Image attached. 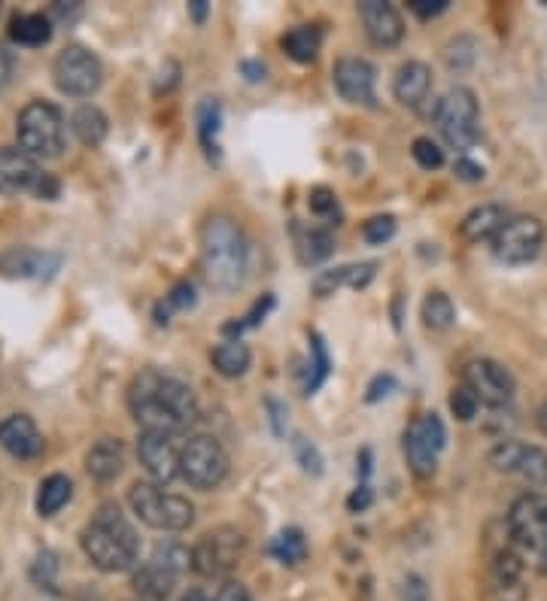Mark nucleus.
I'll list each match as a JSON object with an SVG mask.
<instances>
[{
	"mask_svg": "<svg viewBox=\"0 0 547 601\" xmlns=\"http://www.w3.org/2000/svg\"><path fill=\"white\" fill-rule=\"evenodd\" d=\"M128 410L143 432L177 435L198 420V398L180 376L143 368L128 386Z\"/></svg>",
	"mask_w": 547,
	"mask_h": 601,
	"instance_id": "nucleus-1",
	"label": "nucleus"
},
{
	"mask_svg": "<svg viewBox=\"0 0 547 601\" xmlns=\"http://www.w3.org/2000/svg\"><path fill=\"white\" fill-rule=\"evenodd\" d=\"M201 271L216 292H238L250 271V241L231 216H211L201 228Z\"/></svg>",
	"mask_w": 547,
	"mask_h": 601,
	"instance_id": "nucleus-2",
	"label": "nucleus"
},
{
	"mask_svg": "<svg viewBox=\"0 0 547 601\" xmlns=\"http://www.w3.org/2000/svg\"><path fill=\"white\" fill-rule=\"evenodd\" d=\"M79 544H82L86 557L91 559V565L106 574L128 572L140 553V538H137L135 526L125 520L119 504H113V501H106L94 511L89 526L79 535Z\"/></svg>",
	"mask_w": 547,
	"mask_h": 601,
	"instance_id": "nucleus-3",
	"label": "nucleus"
},
{
	"mask_svg": "<svg viewBox=\"0 0 547 601\" xmlns=\"http://www.w3.org/2000/svg\"><path fill=\"white\" fill-rule=\"evenodd\" d=\"M508 544L520 562L535 574H547V496L523 493L505 516Z\"/></svg>",
	"mask_w": 547,
	"mask_h": 601,
	"instance_id": "nucleus-4",
	"label": "nucleus"
},
{
	"mask_svg": "<svg viewBox=\"0 0 547 601\" xmlns=\"http://www.w3.org/2000/svg\"><path fill=\"white\" fill-rule=\"evenodd\" d=\"M128 504L155 532H186L195 523V508L189 498L165 493L152 481H137L128 489Z\"/></svg>",
	"mask_w": 547,
	"mask_h": 601,
	"instance_id": "nucleus-5",
	"label": "nucleus"
},
{
	"mask_svg": "<svg viewBox=\"0 0 547 601\" xmlns=\"http://www.w3.org/2000/svg\"><path fill=\"white\" fill-rule=\"evenodd\" d=\"M18 150L34 158H55L64 150V116L49 101H30L15 119Z\"/></svg>",
	"mask_w": 547,
	"mask_h": 601,
	"instance_id": "nucleus-6",
	"label": "nucleus"
},
{
	"mask_svg": "<svg viewBox=\"0 0 547 601\" xmlns=\"http://www.w3.org/2000/svg\"><path fill=\"white\" fill-rule=\"evenodd\" d=\"M435 125L450 150H471L481 137V106L474 91L466 86L447 91L435 106Z\"/></svg>",
	"mask_w": 547,
	"mask_h": 601,
	"instance_id": "nucleus-7",
	"label": "nucleus"
},
{
	"mask_svg": "<svg viewBox=\"0 0 547 601\" xmlns=\"http://www.w3.org/2000/svg\"><path fill=\"white\" fill-rule=\"evenodd\" d=\"M180 477L192 489L211 493L228 477V452L211 435H192L180 447Z\"/></svg>",
	"mask_w": 547,
	"mask_h": 601,
	"instance_id": "nucleus-8",
	"label": "nucleus"
},
{
	"mask_svg": "<svg viewBox=\"0 0 547 601\" xmlns=\"http://www.w3.org/2000/svg\"><path fill=\"white\" fill-rule=\"evenodd\" d=\"M52 79H55L61 94H67V98H91L101 89L104 71H101L98 55L89 52L86 46H67V49H61L59 59L52 64Z\"/></svg>",
	"mask_w": 547,
	"mask_h": 601,
	"instance_id": "nucleus-9",
	"label": "nucleus"
},
{
	"mask_svg": "<svg viewBox=\"0 0 547 601\" xmlns=\"http://www.w3.org/2000/svg\"><path fill=\"white\" fill-rule=\"evenodd\" d=\"M444 444H447V429H444V422L435 413H423V417H417L405 429V440H402L405 459H408V468L420 481L435 474Z\"/></svg>",
	"mask_w": 547,
	"mask_h": 601,
	"instance_id": "nucleus-10",
	"label": "nucleus"
},
{
	"mask_svg": "<svg viewBox=\"0 0 547 601\" xmlns=\"http://www.w3.org/2000/svg\"><path fill=\"white\" fill-rule=\"evenodd\" d=\"M246 538L234 526L211 528L201 535V541L192 547V568L201 577H222L243 559Z\"/></svg>",
	"mask_w": 547,
	"mask_h": 601,
	"instance_id": "nucleus-11",
	"label": "nucleus"
},
{
	"mask_svg": "<svg viewBox=\"0 0 547 601\" xmlns=\"http://www.w3.org/2000/svg\"><path fill=\"white\" fill-rule=\"evenodd\" d=\"M34 192L40 197L59 195V182L40 170L37 158L18 146L0 150V195H22Z\"/></svg>",
	"mask_w": 547,
	"mask_h": 601,
	"instance_id": "nucleus-12",
	"label": "nucleus"
},
{
	"mask_svg": "<svg viewBox=\"0 0 547 601\" xmlns=\"http://www.w3.org/2000/svg\"><path fill=\"white\" fill-rule=\"evenodd\" d=\"M489 243H493V256L499 258L501 265H511V268L530 265L545 246V222L535 216H517V219H508Z\"/></svg>",
	"mask_w": 547,
	"mask_h": 601,
	"instance_id": "nucleus-13",
	"label": "nucleus"
},
{
	"mask_svg": "<svg viewBox=\"0 0 547 601\" xmlns=\"http://www.w3.org/2000/svg\"><path fill=\"white\" fill-rule=\"evenodd\" d=\"M523 572H526V565L520 562L514 547L505 538V544L493 553L489 572H486L484 601H530Z\"/></svg>",
	"mask_w": 547,
	"mask_h": 601,
	"instance_id": "nucleus-14",
	"label": "nucleus"
},
{
	"mask_svg": "<svg viewBox=\"0 0 547 601\" xmlns=\"http://www.w3.org/2000/svg\"><path fill=\"white\" fill-rule=\"evenodd\" d=\"M462 383L469 386L478 401L486 407H505L514 398V376L493 359H474L462 368Z\"/></svg>",
	"mask_w": 547,
	"mask_h": 601,
	"instance_id": "nucleus-15",
	"label": "nucleus"
},
{
	"mask_svg": "<svg viewBox=\"0 0 547 601\" xmlns=\"http://www.w3.org/2000/svg\"><path fill=\"white\" fill-rule=\"evenodd\" d=\"M489 465L501 474H517L532 486H547V452L520 440H501L489 452Z\"/></svg>",
	"mask_w": 547,
	"mask_h": 601,
	"instance_id": "nucleus-16",
	"label": "nucleus"
},
{
	"mask_svg": "<svg viewBox=\"0 0 547 601\" xmlns=\"http://www.w3.org/2000/svg\"><path fill=\"white\" fill-rule=\"evenodd\" d=\"M137 456H140V465L147 468L152 483L165 486L174 477H180V447L174 444V435H165V432H140V437H137Z\"/></svg>",
	"mask_w": 547,
	"mask_h": 601,
	"instance_id": "nucleus-17",
	"label": "nucleus"
},
{
	"mask_svg": "<svg viewBox=\"0 0 547 601\" xmlns=\"http://www.w3.org/2000/svg\"><path fill=\"white\" fill-rule=\"evenodd\" d=\"M332 82L338 94L347 101V104L359 106H374V82H378V71L374 64L356 55L334 61Z\"/></svg>",
	"mask_w": 547,
	"mask_h": 601,
	"instance_id": "nucleus-18",
	"label": "nucleus"
},
{
	"mask_svg": "<svg viewBox=\"0 0 547 601\" xmlns=\"http://www.w3.org/2000/svg\"><path fill=\"white\" fill-rule=\"evenodd\" d=\"M359 15H362L368 40L378 46V49H395V46L402 43L405 22H402V13L395 10L393 3H386V0H365V3H359Z\"/></svg>",
	"mask_w": 547,
	"mask_h": 601,
	"instance_id": "nucleus-19",
	"label": "nucleus"
},
{
	"mask_svg": "<svg viewBox=\"0 0 547 601\" xmlns=\"http://www.w3.org/2000/svg\"><path fill=\"white\" fill-rule=\"evenodd\" d=\"M61 256L55 253H40L30 246H13L0 253V277L7 280H40L59 271Z\"/></svg>",
	"mask_w": 547,
	"mask_h": 601,
	"instance_id": "nucleus-20",
	"label": "nucleus"
},
{
	"mask_svg": "<svg viewBox=\"0 0 547 601\" xmlns=\"http://www.w3.org/2000/svg\"><path fill=\"white\" fill-rule=\"evenodd\" d=\"M0 447L13 459H37L43 452V435L28 413H13L0 422Z\"/></svg>",
	"mask_w": 547,
	"mask_h": 601,
	"instance_id": "nucleus-21",
	"label": "nucleus"
},
{
	"mask_svg": "<svg viewBox=\"0 0 547 601\" xmlns=\"http://www.w3.org/2000/svg\"><path fill=\"white\" fill-rule=\"evenodd\" d=\"M429 91H432V71L425 67L423 61H405L395 71L393 94L402 106L417 110L429 98Z\"/></svg>",
	"mask_w": 547,
	"mask_h": 601,
	"instance_id": "nucleus-22",
	"label": "nucleus"
},
{
	"mask_svg": "<svg viewBox=\"0 0 547 601\" xmlns=\"http://www.w3.org/2000/svg\"><path fill=\"white\" fill-rule=\"evenodd\" d=\"M378 273V265L374 261H359V265H341L334 271L317 273L314 280V295L317 298H329L338 289H365Z\"/></svg>",
	"mask_w": 547,
	"mask_h": 601,
	"instance_id": "nucleus-23",
	"label": "nucleus"
},
{
	"mask_svg": "<svg viewBox=\"0 0 547 601\" xmlns=\"http://www.w3.org/2000/svg\"><path fill=\"white\" fill-rule=\"evenodd\" d=\"M508 222V210L501 204H481L471 213H466V219L459 222V238L466 243L493 241L501 228Z\"/></svg>",
	"mask_w": 547,
	"mask_h": 601,
	"instance_id": "nucleus-24",
	"label": "nucleus"
},
{
	"mask_svg": "<svg viewBox=\"0 0 547 601\" xmlns=\"http://www.w3.org/2000/svg\"><path fill=\"white\" fill-rule=\"evenodd\" d=\"M125 468V447L116 437H101L89 452H86V471L98 483H113Z\"/></svg>",
	"mask_w": 547,
	"mask_h": 601,
	"instance_id": "nucleus-25",
	"label": "nucleus"
},
{
	"mask_svg": "<svg viewBox=\"0 0 547 601\" xmlns=\"http://www.w3.org/2000/svg\"><path fill=\"white\" fill-rule=\"evenodd\" d=\"M177 580H180V574L167 572L165 565H158V562H152V559H147L140 568L135 572V592L140 596V599L147 601H165L170 599V592H174V587H177Z\"/></svg>",
	"mask_w": 547,
	"mask_h": 601,
	"instance_id": "nucleus-26",
	"label": "nucleus"
},
{
	"mask_svg": "<svg viewBox=\"0 0 547 601\" xmlns=\"http://www.w3.org/2000/svg\"><path fill=\"white\" fill-rule=\"evenodd\" d=\"M211 361L216 368V374L228 376V380H238L250 371L253 365V353L250 346L243 344L241 337H226L222 344H216L211 349Z\"/></svg>",
	"mask_w": 547,
	"mask_h": 601,
	"instance_id": "nucleus-27",
	"label": "nucleus"
},
{
	"mask_svg": "<svg viewBox=\"0 0 547 601\" xmlns=\"http://www.w3.org/2000/svg\"><path fill=\"white\" fill-rule=\"evenodd\" d=\"M71 131H74L76 140H79L82 146H101L106 131H110V122H106V116L98 106L82 104L79 110H74V116H71Z\"/></svg>",
	"mask_w": 547,
	"mask_h": 601,
	"instance_id": "nucleus-28",
	"label": "nucleus"
},
{
	"mask_svg": "<svg viewBox=\"0 0 547 601\" xmlns=\"http://www.w3.org/2000/svg\"><path fill=\"white\" fill-rule=\"evenodd\" d=\"M283 52H287L289 59L298 61V64H310V61L319 55V46H322V34L314 25H298V28H292L283 34Z\"/></svg>",
	"mask_w": 547,
	"mask_h": 601,
	"instance_id": "nucleus-29",
	"label": "nucleus"
},
{
	"mask_svg": "<svg viewBox=\"0 0 547 601\" xmlns=\"http://www.w3.org/2000/svg\"><path fill=\"white\" fill-rule=\"evenodd\" d=\"M52 37V18L43 13L15 15L10 22V40L18 46H43Z\"/></svg>",
	"mask_w": 547,
	"mask_h": 601,
	"instance_id": "nucleus-30",
	"label": "nucleus"
},
{
	"mask_svg": "<svg viewBox=\"0 0 547 601\" xmlns=\"http://www.w3.org/2000/svg\"><path fill=\"white\" fill-rule=\"evenodd\" d=\"M74 496V483L64 474H52L40 483V493H37V513L40 516H55V513L71 501Z\"/></svg>",
	"mask_w": 547,
	"mask_h": 601,
	"instance_id": "nucleus-31",
	"label": "nucleus"
},
{
	"mask_svg": "<svg viewBox=\"0 0 547 601\" xmlns=\"http://www.w3.org/2000/svg\"><path fill=\"white\" fill-rule=\"evenodd\" d=\"M268 553L283 565H298L307 557V541H304L302 528H283L274 535V541L268 544Z\"/></svg>",
	"mask_w": 547,
	"mask_h": 601,
	"instance_id": "nucleus-32",
	"label": "nucleus"
},
{
	"mask_svg": "<svg viewBox=\"0 0 547 601\" xmlns=\"http://www.w3.org/2000/svg\"><path fill=\"white\" fill-rule=\"evenodd\" d=\"M456 307L450 295L444 292H429L423 300V325L429 331H447L454 325Z\"/></svg>",
	"mask_w": 547,
	"mask_h": 601,
	"instance_id": "nucleus-33",
	"label": "nucleus"
},
{
	"mask_svg": "<svg viewBox=\"0 0 547 601\" xmlns=\"http://www.w3.org/2000/svg\"><path fill=\"white\" fill-rule=\"evenodd\" d=\"M334 253V241L329 231H319V228H310V231H302L298 234V261L302 265H319Z\"/></svg>",
	"mask_w": 547,
	"mask_h": 601,
	"instance_id": "nucleus-34",
	"label": "nucleus"
},
{
	"mask_svg": "<svg viewBox=\"0 0 547 601\" xmlns=\"http://www.w3.org/2000/svg\"><path fill=\"white\" fill-rule=\"evenodd\" d=\"M219 125H222V110L216 101H204L198 106V135H201V146L204 152L216 158L219 146H216V135H219Z\"/></svg>",
	"mask_w": 547,
	"mask_h": 601,
	"instance_id": "nucleus-35",
	"label": "nucleus"
},
{
	"mask_svg": "<svg viewBox=\"0 0 547 601\" xmlns=\"http://www.w3.org/2000/svg\"><path fill=\"white\" fill-rule=\"evenodd\" d=\"M150 559L152 562H158V565H165L167 572L180 574V577L192 568V550L177 541H162L152 550Z\"/></svg>",
	"mask_w": 547,
	"mask_h": 601,
	"instance_id": "nucleus-36",
	"label": "nucleus"
},
{
	"mask_svg": "<svg viewBox=\"0 0 547 601\" xmlns=\"http://www.w3.org/2000/svg\"><path fill=\"white\" fill-rule=\"evenodd\" d=\"M310 353H314V365H310V376L304 383V395H314V392L326 383L329 376V368H332V359H329V349H326V341L319 337L317 331H310Z\"/></svg>",
	"mask_w": 547,
	"mask_h": 601,
	"instance_id": "nucleus-37",
	"label": "nucleus"
},
{
	"mask_svg": "<svg viewBox=\"0 0 547 601\" xmlns=\"http://www.w3.org/2000/svg\"><path fill=\"white\" fill-rule=\"evenodd\" d=\"M192 304H195V289H192V283H177V286L167 292L165 300L155 307V322L167 325L174 310H189Z\"/></svg>",
	"mask_w": 547,
	"mask_h": 601,
	"instance_id": "nucleus-38",
	"label": "nucleus"
},
{
	"mask_svg": "<svg viewBox=\"0 0 547 601\" xmlns=\"http://www.w3.org/2000/svg\"><path fill=\"white\" fill-rule=\"evenodd\" d=\"M478 59V43L471 40V37H456L447 43V52H444V61H447V67L450 71H469L471 64Z\"/></svg>",
	"mask_w": 547,
	"mask_h": 601,
	"instance_id": "nucleus-39",
	"label": "nucleus"
},
{
	"mask_svg": "<svg viewBox=\"0 0 547 601\" xmlns=\"http://www.w3.org/2000/svg\"><path fill=\"white\" fill-rule=\"evenodd\" d=\"M271 307H274V295H265V298L256 300V304L250 307V314L241 316V319H234V322H226V325H222V334H226V337H241L243 331L253 329V325H258V322H262V319L268 316V310H271Z\"/></svg>",
	"mask_w": 547,
	"mask_h": 601,
	"instance_id": "nucleus-40",
	"label": "nucleus"
},
{
	"mask_svg": "<svg viewBox=\"0 0 547 601\" xmlns=\"http://www.w3.org/2000/svg\"><path fill=\"white\" fill-rule=\"evenodd\" d=\"M410 155H414V162L423 167V170H438L444 165V152L435 140H429V137H417L414 140V146H410Z\"/></svg>",
	"mask_w": 547,
	"mask_h": 601,
	"instance_id": "nucleus-41",
	"label": "nucleus"
},
{
	"mask_svg": "<svg viewBox=\"0 0 547 601\" xmlns=\"http://www.w3.org/2000/svg\"><path fill=\"white\" fill-rule=\"evenodd\" d=\"M478 407H481V401H478V395H474L466 383H459V386L450 392V410H454V417L459 422L474 420Z\"/></svg>",
	"mask_w": 547,
	"mask_h": 601,
	"instance_id": "nucleus-42",
	"label": "nucleus"
},
{
	"mask_svg": "<svg viewBox=\"0 0 547 601\" xmlns=\"http://www.w3.org/2000/svg\"><path fill=\"white\" fill-rule=\"evenodd\" d=\"M395 234V219L393 216H374V219H368L362 228V238L371 246H383L386 241H393Z\"/></svg>",
	"mask_w": 547,
	"mask_h": 601,
	"instance_id": "nucleus-43",
	"label": "nucleus"
},
{
	"mask_svg": "<svg viewBox=\"0 0 547 601\" xmlns=\"http://www.w3.org/2000/svg\"><path fill=\"white\" fill-rule=\"evenodd\" d=\"M292 447H295V456H298V462H302V468L307 471V474H314V477L322 474V456H319L317 447H314L307 437L298 435L295 440H292Z\"/></svg>",
	"mask_w": 547,
	"mask_h": 601,
	"instance_id": "nucleus-44",
	"label": "nucleus"
},
{
	"mask_svg": "<svg viewBox=\"0 0 547 601\" xmlns=\"http://www.w3.org/2000/svg\"><path fill=\"white\" fill-rule=\"evenodd\" d=\"M55 572H59V562H55V553H40L37 565H34V580L40 587H55Z\"/></svg>",
	"mask_w": 547,
	"mask_h": 601,
	"instance_id": "nucleus-45",
	"label": "nucleus"
},
{
	"mask_svg": "<svg viewBox=\"0 0 547 601\" xmlns=\"http://www.w3.org/2000/svg\"><path fill=\"white\" fill-rule=\"evenodd\" d=\"M310 210L317 213V216H332V213L338 210V197H334L332 189L317 186V189L310 192Z\"/></svg>",
	"mask_w": 547,
	"mask_h": 601,
	"instance_id": "nucleus-46",
	"label": "nucleus"
},
{
	"mask_svg": "<svg viewBox=\"0 0 547 601\" xmlns=\"http://www.w3.org/2000/svg\"><path fill=\"white\" fill-rule=\"evenodd\" d=\"M402 601H429V587L420 574H408L402 580Z\"/></svg>",
	"mask_w": 547,
	"mask_h": 601,
	"instance_id": "nucleus-47",
	"label": "nucleus"
},
{
	"mask_svg": "<svg viewBox=\"0 0 547 601\" xmlns=\"http://www.w3.org/2000/svg\"><path fill=\"white\" fill-rule=\"evenodd\" d=\"M447 10V0H410V13L420 15L423 22L435 18Z\"/></svg>",
	"mask_w": 547,
	"mask_h": 601,
	"instance_id": "nucleus-48",
	"label": "nucleus"
},
{
	"mask_svg": "<svg viewBox=\"0 0 547 601\" xmlns=\"http://www.w3.org/2000/svg\"><path fill=\"white\" fill-rule=\"evenodd\" d=\"M213 601H253V596H250V589L243 587V584L228 580V584L219 587V592H216V599Z\"/></svg>",
	"mask_w": 547,
	"mask_h": 601,
	"instance_id": "nucleus-49",
	"label": "nucleus"
},
{
	"mask_svg": "<svg viewBox=\"0 0 547 601\" xmlns=\"http://www.w3.org/2000/svg\"><path fill=\"white\" fill-rule=\"evenodd\" d=\"M454 170H456V177H459L462 182H481V180H484V167L474 165L471 158H459Z\"/></svg>",
	"mask_w": 547,
	"mask_h": 601,
	"instance_id": "nucleus-50",
	"label": "nucleus"
},
{
	"mask_svg": "<svg viewBox=\"0 0 547 601\" xmlns=\"http://www.w3.org/2000/svg\"><path fill=\"white\" fill-rule=\"evenodd\" d=\"M393 386H395V376L393 374L374 376V383L368 386V395H365V398H368V401L374 405V401H380L383 395H390V389H393Z\"/></svg>",
	"mask_w": 547,
	"mask_h": 601,
	"instance_id": "nucleus-51",
	"label": "nucleus"
},
{
	"mask_svg": "<svg viewBox=\"0 0 547 601\" xmlns=\"http://www.w3.org/2000/svg\"><path fill=\"white\" fill-rule=\"evenodd\" d=\"M13 71H15L13 52H10L7 46H0V89L13 79Z\"/></svg>",
	"mask_w": 547,
	"mask_h": 601,
	"instance_id": "nucleus-52",
	"label": "nucleus"
},
{
	"mask_svg": "<svg viewBox=\"0 0 547 601\" xmlns=\"http://www.w3.org/2000/svg\"><path fill=\"white\" fill-rule=\"evenodd\" d=\"M368 504H371V489H368V486L362 483V486H359V489H356V493L349 496L347 508H349V511H365Z\"/></svg>",
	"mask_w": 547,
	"mask_h": 601,
	"instance_id": "nucleus-53",
	"label": "nucleus"
},
{
	"mask_svg": "<svg viewBox=\"0 0 547 601\" xmlns=\"http://www.w3.org/2000/svg\"><path fill=\"white\" fill-rule=\"evenodd\" d=\"M268 407H271V420H274V435H283V413H287V407L280 405V401H268Z\"/></svg>",
	"mask_w": 547,
	"mask_h": 601,
	"instance_id": "nucleus-54",
	"label": "nucleus"
},
{
	"mask_svg": "<svg viewBox=\"0 0 547 601\" xmlns=\"http://www.w3.org/2000/svg\"><path fill=\"white\" fill-rule=\"evenodd\" d=\"M241 67H243V74H246V79H253V82H256V79H265V67L256 64V61H243Z\"/></svg>",
	"mask_w": 547,
	"mask_h": 601,
	"instance_id": "nucleus-55",
	"label": "nucleus"
},
{
	"mask_svg": "<svg viewBox=\"0 0 547 601\" xmlns=\"http://www.w3.org/2000/svg\"><path fill=\"white\" fill-rule=\"evenodd\" d=\"M189 13H192V18L201 25V22L207 18V0H192V3H189Z\"/></svg>",
	"mask_w": 547,
	"mask_h": 601,
	"instance_id": "nucleus-56",
	"label": "nucleus"
},
{
	"mask_svg": "<svg viewBox=\"0 0 547 601\" xmlns=\"http://www.w3.org/2000/svg\"><path fill=\"white\" fill-rule=\"evenodd\" d=\"M538 429H542V435L547 437V398L542 401V407H538Z\"/></svg>",
	"mask_w": 547,
	"mask_h": 601,
	"instance_id": "nucleus-57",
	"label": "nucleus"
},
{
	"mask_svg": "<svg viewBox=\"0 0 547 601\" xmlns=\"http://www.w3.org/2000/svg\"><path fill=\"white\" fill-rule=\"evenodd\" d=\"M182 601H211V599H207V596H204L201 589H189V592L182 596Z\"/></svg>",
	"mask_w": 547,
	"mask_h": 601,
	"instance_id": "nucleus-58",
	"label": "nucleus"
}]
</instances>
